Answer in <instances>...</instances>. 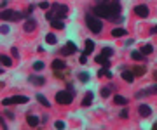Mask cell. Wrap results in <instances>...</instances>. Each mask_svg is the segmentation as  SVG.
Here are the masks:
<instances>
[{"instance_id":"d4e9b609","label":"cell","mask_w":157,"mask_h":130,"mask_svg":"<svg viewBox=\"0 0 157 130\" xmlns=\"http://www.w3.org/2000/svg\"><path fill=\"white\" fill-rule=\"evenodd\" d=\"M45 42H47L49 45H56V42H58L56 35H54V33H47V35H45Z\"/></svg>"},{"instance_id":"7402d4cb","label":"cell","mask_w":157,"mask_h":130,"mask_svg":"<svg viewBox=\"0 0 157 130\" xmlns=\"http://www.w3.org/2000/svg\"><path fill=\"white\" fill-rule=\"evenodd\" d=\"M126 33H128V31H126V28H113V30H112V37H115V38H119V37H124Z\"/></svg>"},{"instance_id":"7a4b0ae2","label":"cell","mask_w":157,"mask_h":130,"mask_svg":"<svg viewBox=\"0 0 157 130\" xmlns=\"http://www.w3.org/2000/svg\"><path fill=\"white\" fill-rule=\"evenodd\" d=\"M86 24H87V28H89L91 33H101V30H103V23H101V19L94 14H86Z\"/></svg>"},{"instance_id":"836d02e7","label":"cell","mask_w":157,"mask_h":130,"mask_svg":"<svg viewBox=\"0 0 157 130\" xmlns=\"http://www.w3.org/2000/svg\"><path fill=\"white\" fill-rule=\"evenodd\" d=\"M39 7H40V9H49V7H51V4H49V2H40V4H39Z\"/></svg>"},{"instance_id":"8fae6325","label":"cell","mask_w":157,"mask_h":130,"mask_svg":"<svg viewBox=\"0 0 157 130\" xmlns=\"http://www.w3.org/2000/svg\"><path fill=\"white\" fill-rule=\"evenodd\" d=\"M135 14L138 17H141V19H145V17H148V7L143 5V4H141V5H136L135 7Z\"/></svg>"},{"instance_id":"74e56055","label":"cell","mask_w":157,"mask_h":130,"mask_svg":"<svg viewBox=\"0 0 157 130\" xmlns=\"http://www.w3.org/2000/svg\"><path fill=\"white\" fill-rule=\"evenodd\" d=\"M6 116L9 120H14V113H12V111H6Z\"/></svg>"},{"instance_id":"6da1fadb","label":"cell","mask_w":157,"mask_h":130,"mask_svg":"<svg viewBox=\"0 0 157 130\" xmlns=\"http://www.w3.org/2000/svg\"><path fill=\"white\" fill-rule=\"evenodd\" d=\"M93 14L98 17H105L113 23H121L124 17L121 16V2L119 0H98Z\"/></svg>"},{"instance_id":"52a82bcc","label":"cell","mask_w":157,"mask_h":130,"mask_svg":"<svg viewBox=\"0 0 157 130\" xmlns=\"http://www.w3.org/2000/svg\"><path fill=\"white\" fill-rule=\"evenodd\" d=\"M35 28H37V21H35L33 17H26V21H25V24H23L25 33H33Z\"/></svg>"},{"instance_id":"5bb4252c","label":"cell","mask_w":157,"mask_h":130,"mask_svg":"<svg viewBox=\"0 0 157 130\" xmlns=\"http://www.w3.org/2000/svg\"><path fill=\"white\" fill-rule=\"evenodd\" d=\"M28 82L32 85H44L45 83V78H44V76H40V75H30Z\"/></svg>"},{"instance_id":"e575fe53","label":"cell","mask_w":157,"mask_h":130,"mask_svg":"<svg viewBox=\"0 0 157 130\" xmlns=\"http://www.w3.org/2000/svg\"><path fill=\"white\" fill-rule=\"evenodd\" d=\"M119 116H121V118H128V116H129V111H128V109H122Z\"/></svg>"},{"instance_id":"484cf974","label":"cell","mask_w":157,"mask_h":130,"mask_svg":"<svg viewBox=\"0 0 157 130\" xmlns=\"http://www.w3.org/2000/svg\"><path fill=\"white\" fill-rule=\"evenodd\" d=\"M115 89L113 85H108V87H103L101 89V97H110V94H112V90Z\"/></svg>"},{"instance_id":"2e32d148","label":"cell","mask_w":157,"mask_h":130,"mask_svg":"<svg viewBox=\"0 0 157 130\" xmlns=\"http://www.w3.org/2000/svg\"><path fill=\"white\" fill-rule=\"evenodd\" d=\"M26 121H28V125L32 127V128H37V127L40 125V118L35 116V114H28V116H26Z\"/></svg>"},{"instance_id":"b9f144b4","label":"cell","mask_w":157,"mask_h":130,"mask_svg":"<svg viewBox=\"0 0 157 130\" xmlns=\"http://www.w3.org/2000/svg\"><path fill=\"white\" fill-rule=\"evenodd\" d=\"M105 76H107L108 80H112V71H108V69H107V75H105Z\"/></svg>"},{"instance_id":"1f68e13d","label":"cell","mask_w":157,"mask_h":130,"mask_svg":"<svg viewBox=\"0 0 157 130\" xmlns=\"http://www.w3.org/2000/svg\"><path fill=\"white\" fill-rule=\"evenodd\" d=\"M11 54H12L14 59H19V57H21V56H19V51H17L16 47H12V49H11Z\"/></svg>"},{"instance_id":"4316f807","label":"cell","mask_w":157,"mask_h":130,"mask_svg":"<svg viewBox=\"0 0 157 130\" xmlns=\"http://www.w3.org/2000/svg\"><path fill=\"white\" fill-rule=\"evenodd\" d=\"M0 62H2L4 66H12V59L9 56H6V54H2V56H0Z\"/></svg>"},{"instance_id":"277c9868","label":"cell","mask_w":157,"mask_h":130,"mask_svg":"<svg viewBox=\"0 0 157 130\" xmlns=\"http://www.w3.org/2000/svg\"><path fill=\"white\" fill-rule=\"evenodd\" d=\"M73 96H75V92L72 90H59L56 94V102L58 104H61V106H68V104H72L73 102Z\"/></svg>"},{"instance_id":"e0dca14e","label":"cell","mask_w":157,"mask_h":130,"mask_svg":"<svg viewBox=\"0 0 157 130\" xmlns=\"http://www.w3.org/2000/svg\"><path fill=\"white\" fill-rule=\"evenodd\" d=\"M93 97H94V94L93 92H86V96H84V99H82V106L84 107H87V106H91V102H93Z\"/></svg>"},{"instance_id":"ab89813d","label":"cell","mask_w":157,"mask_h":130,"mask_svg":"<svg viewBox=\"0 0 157 130\" xmlns=\"http://www.w3.org/2000/svg\"><path fill=\"white\" fill-rule=\"evenodd\" d=\"M0 125H2V128H4V130L7 128V125H6V120H4V118H0Z\"/></svg>"},{"instance_id":"ee69618b","label":"cell","mask_w":157,"mask_h":130,"mask_svg":"<svg viewBox=\"0 0 157 130\" xmlns=\"http://www.w3.org/2000/svg\"><path fill=\"white\" fill-rule=\"evenodd\" d=\"M154 78H155V82H157V71H155V73H154Z\"/></svg>"},{"instance_id":"9c48e42d","label":"cell","mask_w":157,"mask_h":130,"mask_svg":"<svg viewBox=\"0 0 157 130\" xmlns=\"http://www.w3.org/2000/svg\"><path fill=\"white\" fill-rule=\"evenodd\" d=\"M75 52H77V45L73 42H67V45L59 51V54L61 56H70V54H75Z\"/></svg>"},{"instance_id":"83f0119b","label":"cell","mask_w":157,"mask_h":130,"mask_svg":"<svg viewBox=\"0 0 157 130\" xmlns=\"http://www.w3.org/2000/svg\"><path fill=\"white\" fill-rule=\"evenodd\" d=\"M141 52H143L145 56H148V54H152V52H154V47H152L150 44H147V45L141 47Z\"/></svg>"},{"instance_id":"d6a6232c","label":"cell","mask_w":157,"mask_h":130,"mask_svg":"<svg viewBox=\"0 0 157 130\" xmlns=\"http://www.w3.org/2000/svg\"><path fill=\"white\" fill-rule=\"evenodd\" d=\"M54 127H56V128H59V130H63V128H65V123H63L61 120H58V121H54Z\"/></svg>"},{"instance_id":"7c38bea8","label":"cell","mask_w":157,"mask_h":130,"mask_svg":"<svg viewBox=\"0 0 157 130\" xmlns=\"http://www.w3.org/2000/svg\"><path fill=\"white\" fill-rule=\"evenodd\" d=\"M138 113H140V116H143V118H148L152 114V107L148 106V104H140V106H138Z\"/></svg>"},{"instance_id":"7bdbcfd3","label":"cell","mask_w":157,"mask_h":130,"mask_svg":"<svg viewBox=\"0 0 157 130\" xmlns=\"http://www.w3.org/2000/svg\"><path fill=\"white\" fill-rule=\"evenodd\" d=\"M133 42H135V40H133V38H129V40H126V45H133Z\"/></svg>"},{"instance_id":"8d00e7d4","label":"cell","mask_w":157,"mask_h":130,"mask_svg":"<svg viewBox=\"0 0 157 130\" xmlns=\"http://www.w3.org/2000/svg\"><path fill=\"white\" fill-rule=\"evenodd\" d=\"M107 69L108 68H101L100 71H98V76H105V75H107Z\"/></svg>"},{"instance_id":"cb8c5ba5","label":"cell","mask_w":157,"mask_h":130,"mask_svg":"<svg viewBox=\"0 0 157 130\" xmlns=\"http://www.w3.org/2000/svg\"><path fill=\"white\" fill-rule=\"evenodd\" d=\"M51 26L54 30H65V23H63L61 19H54V21H51Z\"/></svg>"},{"instance_id":"ac0fdd59","label":"cell","mask_w":157,"mask_h":130,"mask_svg":"<svg viewBox=\"0 0 157 130\" xmlns=\"http://www.w3.org/2000/svg\"><path fill=\"white\" fill-rule=\"evenodd\" d=\"M93 51H94V42L87 38V40H86V51L82 52V54H84V56H89V54H91Z\"/></svg>"},{"instance_id":"9a60e30c","label":"cell","mask_w":157,"mask_h":130,"mask_svg":"<svg viewBox=\"0 0 157 130\" xmlns=\"http://www.w3.org/2000/svg\"><path fill=\"white\" fill-rule=\"evenodd\" d=\"M94 59H96V62H98V64H101V66H103V68H110V57L100 54V56H96Z\"/></svg>"},{"instance_id":"f546056e","label":"cell","mask_w":157,"mask_h":130,"mask_svg":"<svg viewBox=\"0 0 157 130\" xmlns=\"http://www.w3.org/2000/svg\"><path fill=\"white\" fill-rule=\"evenodd\" d=\"M101 54H103V56H107V57H112L113 56V49H112V47H105V49L101 51Z\"/></svg>"},{"instance_id":"f1b7e54d","label":"cell","mask_w":157,"mask_h":130,"mask_svg":"<svg viewBox=\"0 0 157 130\" xmlns=\"http://www.w3.org/2000/svg\"><path fill=\"white\" fill-rule=\"evenodd\" d=\"M44 66H45V64L42 61H35L33 62V69L37 71V73H40V69H44Z\"/></svg>"},{"instance_id":"8992f818","label":"cell","mask_w":157,"mask_h":130,"mask_svg":"<svg viewBox=\"0 0 157 130\" xmlns=\"http://www.w3.org/2000/svg\"><path fill=\"white\" fill-rule=\"evenodd\" d=\"M28 101H30V97H26V96H12V97L4 99L2 104L4 106H9V104H25V102H28Z\"/></svg>"},{"instance_id":"4dcf8cb0","label":"cell","mask_w":157,"mask_h":130,"mask_svg":"<svg viewBox=\"0 0 157 130\" xmlns=\"http://www.w3.org/2000/svg\"><path fill=\"white\" fill-rule=\"evenodd\" d=\"M77 76H78V80H80V82H84V83H86V82H89V73H86V71H84V73L80 71Z\"/></svg>"},{"instance_id":"f6af8a7d","label":"cell","mask_w":157,"mask_h":130,"mask_svg":"<svg viewBox=\"0 0 157 130\" xmlns=\"http://www.w3.org/2000/svg\"><path fill=\"white\" fill-rule=\"evenodd\" d=\"M154 130H157V123H154Z\"/></svg>"},{"instance_id":"60d3db41","label":"cell","mask_w":157,"mask_h":130,"mask_svg":"<svg viewBox=\"0 0 157 130\" xmlns=\"http://www.w3.org/2000/svg\"><path fill=\"white\" fill-rule=\"evenodd\" d=\"M157 33V24L154 26V28H150V35H155Z\"/></svg>"},{"instance_id":"ba28073f","label":"cell","mask_w":157,"mask_h":130,"mask_svg":"<svg viewBox=\"0 0 157 130\" xmlns=\"http://www.w3.org/2000/svg\"><path fill=\"white\" fill-rule=\"evenodd\" d=\"M150 94H157V83L150 85V87H147V89H143V90H138L135 94V97L138 99V97H143V96H150Z\"/></svg>"},{"instance_id":"4fadbf2b","label":"cell","mask_w":157,"mask_h":130,"mask_svg":"<svg viewBox=\"0 0 157 130\" xmlns=\"http://www.w3.org/2000/svg\"><path fill=\"white\" fill-rule=\"evenodd\" d=\"M51 68H52V71H59V69H67V62L63 61V59H54V61L51 62Z\"/></svg>"},{"instance_id":"d590c367","label":"cell","mask_w":157,"mask_h":130,"mask_svg":"<svg viewBox=\"0 0 157 130\" xmlns=\"http://www.w3.org/2000/svg\"><path fill=\"white\" fill-rule=\"evenodd\" d=\"M78 62H80V64H86V62H87V57H86L84 54H82V56L78 57Z\"/></svg>"},{"instance_id":"30bf717a","label":"cell","mask_w":157,"mask_h":130,"mask_svg":"<svg viewBox=\"0 0 157 130\" xmlns=\"http://www.w3.org/2000/svg\"><path fill=\"white\" fill-rule=\"evenodd\" d=\"M121 76H122V80H126L128 83H133V82H135V73H133L129 68H126V66H122V73H121Z\"/></svg>"},{"instance_id":"44dd1931","label":"cell","mask_w":157,"mask_h":130,"mask_svg":"<svg viewBox=\"0 0 157 130\" xmlns=\"http://www.w3.org/2000/svg\"><path fill=\"white\" fill-rule=\"evenodd\" d=\"M133 73H135V76H143L147 73V68L145 66H135L133 68Z\"/></svg>"},{"instance_id":"603a6c76","label":"cell","mask_w":157,"mask_h":130,"mask_svg":"<svg viewBox=\"0 0 157 130\" xmlns=\"http://www.w3.org/2000/svg\"><path fill=\"white\" fill-rule=\"evenodd\" d=\"M113 102H115V104H119V106H126V104H128V97L115 96V97H113Z\"/></svg>"},{"instance_id":"5b68a950","label":"cell","mask_w":157,"mask_h":130,"mask_svg":"<svg viewBox=\"0 0 157 130\" xmlns=\"http://www.w3.org/2000/svg\"><path fill=\"white\" fill-rule=\"evenodd\" d=\"M51 11L54 12V19H61L63 21L68 16V5H65V4H52L51 5Z\"/></svg>"},{"instance_id":"ffe728a7","label":"cell","mask_w":157,"mask_h":130,"mask_svg":"<svg viewBox=\"0 0 157 130\" xmlns=\"http://www.w3.org/2000/svg\"><path fill=\"white\" fill-rule=\"evenodd\" d=\"M131 59H135V61H143V59H145V54L141 51H133L131 52Z\"/></svg>"},{"instance_id":"3957f363","label":"cell","mask_w":157,"mask_h":130,"mask_svg":"<svg viewBox=\"0 0 157 130\" xmlns=\"http://www.w3.org/2000/svg\"><path fill=\"white\" fill-rule=\"evenodd\" d=\"M0 17H2V21H19V19H26L30 16L26 12H19V11H2Z\"/></svg>"},{"instance_id":"f35d334b","label":"cell","mask_w":157,"mask_h":130,"mask_svg":"<svg viewBox=\"0 0 157 130\" xmlns=\"http://www.w3.org/2000/svg\"><path fill=\"white\" fill-rule=\"evenodd\" d=\"M2 33H4V35L9 33V26H7V24H2Z\"/></svg>"},{"instance_id":"d6986e66","label":"cell","mask_w":157,"mask_h":130,"mask_svg":"<svg viewBox=\"0 0 157 130\" xmlns=\"http://www.w3.org/2000/svg\"><path fill=\"white\" fill-rule=\"evenodd\" d=\"M35 97H37V101H39V104H42L44 107H51V102L47 101V97H45V96H42V94H37Z\"/></svg>"}]
</instances>
